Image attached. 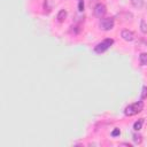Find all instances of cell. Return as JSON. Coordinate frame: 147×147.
Listing matches in <instances>:
<instances>
[{
  "instance_id": "1",
  "label": "cell",
  "mask_w": 147,
  "mask_h": 147,
  "mask_svg": "<svg viewBox=\"0 0 147 147\" xmlns=\"http://www.w3.org/2000/svg\"><path fill=\"white\" fill-rule=\"evenodd\" d=\"M144 108V103L142 101H138V102H134L132 105H129L127 107H125L124 109V114L125 116H133L138 113H140Z\"/></svg>"
},
{
  "instance_id": "2",
  "label": "cell",
  "mask_w": 147,
  "mask_h": 147,
  "mask_svg": "<svg viewBox=\"0 0 147 147\" xmlns=\"http://www.w3.org/2000/svg\"><path fill=\"white\" fill-rule=\"evenodd\" d=\"M113 44H114V39H111V38H107V39L102 40L101 42L96 44V46L94 47V52L98 53V54H101V53L106 52Z\"/></svg>"
},
{
  "instance_id": "3",
  "label": "cell",
  "mask_w": 147,
  "mask_h": 147,
  "mask_svg": "<svg viewBox=\"0 0 147 147\" xmlns=\"http://www.w3.org/2000/svg\"><path fill=\"white\" fill-rule=\"evenodd\" d=\"M114 18L113 17H102L100 18V22H99V28L103 31H110L113 28H114Z\"/></svg>"
},
{
  "instance_id": "4",
  "label": "cell",
  "mask_w": 147,
  "mask_h": 147,
  "mask_svg": "<svg viewBox=\"0 0 147 147\" xmlns=\"http://www.w3.org/2000/svg\"><path fill=\"white\" fill-rule=\"evenodd\" d=\"M94 15L96 16V17H99V18H102L103 16H105V14L107 13V7L103 5V3H98L95 7H94Z\"/></svg>"
},
{
  "instance_id": "5",
  "label": "cell",
  "mask_w": 147,
  "mask_h": 147,
  "mask_svg": "<svg viewBox=\"0 0 147 147\" xmlns=\"http://www.w3.org/2000/svg\"><path fill=\"white\" fill-rule=\"evenodd\" d=\"M121 37L123 38V40H125V41H132L133 39H134V33L132 32V31H130V30H123L122 32H121Z\"/></svg>"
},
{
  "instance_id": "6",
  "label": "cell",
  "mask_w": 147,
  "mask_h": 147,
  "mask_svg": "<svg viewBox=\"0 0 147 147\" xmlns=\"http://www.w3.org/2000/svg\"><path fill=\"white\" fill-rule=\"evenodd\" d=\"M67 15H68L67 10H65V9H61V10L57 13V15H56V20H57V22H60V23L64 22L65 18H67Z\"/></svg>"
},
{
  "instance_id": "7",
  "label": "cell",
  "mask_w": 147,
  "mask_h": 147,
  "mask_svg": "<svg viewBox=\"0 0 147 147\" xmlns=\"http://www.w3.org/2000/svg\"><path fill=\"white\" fill-rule=\"evenodd\" d=\"M132 140H133V142H134L136 145H140V144L142 142V136H141L140 133H133Z\"/></svg>"
},
{
  "instance_id": "8",
  "label": "cell",
  "mask_w": 147,
  "mask_h": 147,
  "mask_svg": "<svg viewBox=\"0 0 147 147\" xmlns=\"http://www.w3.org/2000/svg\"><path fill=\"white\" fill-rule=\"evenodd\" d=\"M142 124H144V118L138 119V121L134 122V124H133V130H134V131H139V130H141Z\"/></svg>"
},
{
  "instance_id": "9",
  "label": "cell",
  "mask_w": 147,
  "mask_h": 147,
  "mask_svg": "<svg viewBox=\"0 0 147 147\" xmlns=\"http://www.w3.org/2000/svg\"><path fill=\"white\" fill-rule=\"evenodd\" d=\"M139 61L141 65H147V53H140Z\"/></svg>"
},
{
  "instance_id": "10",
  "label": "cell",
  "mask_w": 147,
  "mask_h": 147,
  "mask_svg": "<svg viewBox=\"0 0 147 147\" xmlns=\"http://www.w3.org/2000/svg\"><path fill=\"white\" fill-rule=\"evenodd\" d=\"M131 3L134 8H141L144 6V0H131Z\"/></svg>"
},
{
  "instance_id": "11",
  "label": "cell",
  "mask_w": 147,
  "mask_h": 147,
  "mask_svg": "<svg viewBox=\"0 0 147 147\" xmlns=\"http://www.w3.org/2000/svg\"><path fill=\"white\" fill-rule=\"evenodd\" d=\"M140 30L142 33H145V34L147 33V22L145 20H141V22H140Z\"/></svg>"
},
{
  "instance_id": "12",
  "label": "cell",
  "mask_w": 147,
  "mask_h": 147,
  "mask_svg": "<svg viewBox=\"0 0 147 147\" xmlns=\"http://www.w3.org/2000/svg\"><path fill=\"white\" fill-rule=\"evenodd\" d=\"M146 98H147V86L144 85L142 88H141V95H140V99L144 100V99H146Z\"/></svg>"
},
{
  "instance_id": "13",
  "label": "cell",
  "mask_w": 147,
  "mask_h": 147,
  "mask_svg": "<svg viewBox=\"0 0 147 147\" xmlns=\"http://www.w3.org/2000/svg\"><path fill=\"white\" fill-rule=\"evenodd\" d=\"M78 10L79 11L84 10V1L83 0H78Z\"/></svg>"
},
{
  "instance_id": "14",
  "label": "cell",
  "mask_w": 147,
  "mask_h": 147,
  "mask_svg": "<svg viewBox=\"0 0 147 147\" xmlns=\"http://www.w3.org/2000/svg\"><path fill=\"white\" fill-rule=\"evenodd\" d=\"M121 134V130L119 129H115L113 132H111V136L113 137H117V136H119Z\"/></svg>"
},
{
  "instance_id": "15",
  "label": "cell",
  "mask_w": 147,
  "mask_h": 147,
  "mask_svg": "<svg viewBox=\"0 0 147 147\" xmlns=\"http://www.w3.org/2000/svg\"><path fill=\"white\" fill-rule=\"evenodd\" d=\"M121 145H123V146H129V147H130V146H131V145H130V144H121Z\"/></svg>"
}]
</instances>
